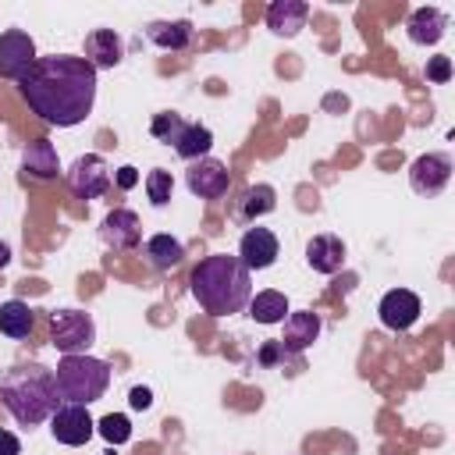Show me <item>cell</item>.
<instances>
[{
  "instance_id": "7a4b0ae2",
  "label": "cell",
  "mask_w": 455,
  "mask_h": 455,
  "mask_svg": "<svg viewBox=\"0 0 455 455\" xmlns=\"http://www.w3.org/2000/svg\"><path fill=\"white\" fill-rule=\"evenodd\" d=\"M192 299L199 302L203 313L210 316H231L242 313L252 299V274L245 270V263L238 256L228 252H213L206 259H199V267L188 277Z\"/></svg>"
},
{
  "instance_id": "30bf717a",
  "label": "cell",
  "mask_w": 455,
  "mask_h": 455,
  "mask_svg": "<svg viewBox=\"0 0 455 455\" xmlns=\"http://www.w3.org/2000/svg\"><path fill=\"white\" fill-rule=\"evenodd\" d=\"M185 185L199 199H220L228 192V185H231V174H228V167L220 160L203 156V160H192V167L185 174Z\"/></svg>"
},
{
  "instance_id": "4316f807",
  "label": "cell",
  "mask_w": 455,
  "mask_h": 455,
  "mask_svg": "<svg viewBox=\"0 0 455 455\" xmlns=\"http://www.w3.org/2000/svg\"><path fill=\"white\" fill-rule=\"evenodd\" d=\"M181 128H185V117L181 114H171V110L153 114V121H149V135L156 142H167V146H174V139L181 135Z\"/></svg>"
},
{
  "instance_id": "d4e9b609",
  "label": "cell",
  "mask_w": 455,
  "mask_h": 455,
  "mask_svg": "<svg viewBox=\"0 0 455 455\" xmlns=\"http://www.w3.org/2000/svg\"><path fill=\"white\" fill-rule=\"evenodd\" d=\"M146 256H149V263H153L156 270H171V267H178V263L185 259V245H181L174 235L160 231V235L146 238Z\"/></svg>"
},
{
  "instance_id": "5b68a950",
  "label": "cell",
  "mask_w": 455,
  "mask_h": 455,
  "mask_svg": "<svg viewBox=\"0 0 455 455\" xmlns=\"http://www.w3.org/2000/svg\"><path fill=\"white\" fill-rule=\"evenodd\" d=\"M50 341L64 355H82L96 341V323L85 309H57L50 313Z\"/></svg>"
},
{
  "instance_id": "8992f818",
  "label": "cell",
  "mask_w": 455,
  "mask_h": 455,
  "mask_svg": "<svg viewBox=\"0 0 455 455\" xmlns=\"http://www.w3.org/2000/svg\"><path fill=\"white\" fill-rule=\"evenodd\" d=\"M68 188L78 199H100L110 188V167L100 153H85L68 167Z\"/></svg>"
},
{
  "instance_id": "d6a6232c",
  "label": "cell",
  "mask_w": 455,
  "mask_h": 455,
  "mask_svg": "<svg viewBox=\"0 0 455 455\" xmlns=\"http://www.w3.org/2000/svg\"><path fill=\"white\" fill-rule=\"evenodd\" d=\"M281 355H284V348H281L277 341H267V345L259 348V363H263V366H274Z\"/></svg>"
},
{
  "instance_id": "52a82bcc",
  "label": "cell",
  "mask_w": 455,
  "mask_h": 455,
  "mask_svg": "<svg viewBox=\"0 0 455 455\" xmlns=\"http://www.w3.org/2000/svg\"><path fill=\"white\" fill-rule=\"evenodd\" d=\"M50 434L57 444H68V448H82L92 434H96V419L89 416L85 405H57V412L50 416Z\"/></svg>"
},
{
  "instance_id": "cb8c5ba5",
  "label": "cell",
  "mask_w": 455,
  "mask_h": 455,
  "mask_svg": "<svg viewBox=\"0 0 455 455\" xmlns=\"http://www.w3.org/2000/svg\"><path fill=\"white\" fill-rule=\"evenodd\" d=\"M32 323H36V313L28 309V302H21V299L0 302V334H7V338H28L32 334Z\"/></svg>"
},
{
  "instance_id": "ac0fdd59",
  "label": "cell",
  "mask_w": 455,
  "mask_h": 455,
  "mask_svg": "<svg viewBox=\"0 0 455 455\" xmlns=\"http://www.w3.org/2000/svg\"><path fill=\"white\" fill-rule=\"evenodd\" d=\"M306 18H309V7L302 0H274L267 7V28L274 36H284V39L299 36L302 25H306Z\"/></svg>"
},
{
  "instance_id": "d6986e66",
  "label": "cell",
  "mask_w": 455,
  "mask_h": 455,
  "mask_svg": "<svg viewBox=\"0 0 455 455\" xmlns=\"http://www.w3.org/2000/svg\"><path fill=\"white\" fill-rule=\"evenodd\" d=\"M21 167L25 174L39 178V181H50L60 174V160H57V146L50 139H32L25 149H21Z\"/></svg>"
},
{
  "instance_id": "f1b7e54d",
  "label": "cell",
  "mask_w": 455,
  "mask_h": 455,
  "mask_svg": "<svg viewBox=\"0 0 455 455\" xmlns=\"http://www.w3.org/2000/svg\"><path fill=\"white\" fill-rule=\"evenodd\" d=\"M423 75H427V82H434V85H444V82H451V57H444V53H437V57H427V68H423Z\"/></svg>"
},
{
  "instance_id": "e0dca14e",
  "label": "cell",
  "mask_w": 455,
  "mask_h": 455,
  "mask_svg": "<svg viewBox=\"0 0 455 455\" xmlns=\"http://www.w3.org/2000/svg\"><path fill=\"white\" fill-rule=\"evenodd\" d=\"M124 57V39L114 28H96L85 36V60L100 71V68H117Z\"/></svg>"
},
{
  "instance_id": "6da1fadb",
  "label": "cell",
  "mask_w": 455,
  "mask_h": 455,
  "mask_svg": "<svg viewBox=\"0 0 455 455\" xmlns=\"http://www.w3.org/2000/svg\"><path fill=\"white\" fill-rule=\"evenodd\" d=\"M21 96L36 117L57 128H75L92 114L96 103V68L75 53L36 57L21 78Z\"/></svg>"
},
{
  "instance_id": "1f68e13d",
  "label": "cell",
  "mask_w": 455,
  "mask_h": 455,
  "mask_svg": "<svg viewBox=\"0 0 455 455\" xmlns=\"http://www.w3.org/2000/svg\"><path fill=\"white\" fill-rule=\"evenodd\" d=\"M0 455H21V441L4 427H0Z\"/></svg>"
},
{
  "instance_id": "2e32d148",
  "label": "cell",
  "mask_w": 455,
  "mask_h": 455,
  "mask_svg": "<svg viewBox=\"0 0 455 455\" xmlns=\"http://www.w3.org/2000/svg\"><path fill=\"white\" fill-rule=\"evenodd\" d=\"M444 28H448V14L437 11V7H416L405 21V36L416 43V46H434L444 39Z\"/></svg>"
},
{
  "instance_id": "83f0119b",
  "label": "cell",
  "mask_w": 455,
  "mask_h": 455,
  "mask_svg": "<svg viewBox=\"0 0 455 455\" xmlns=\"http://www.w3.org/2000/svg\"><path fill=\"white\" fill-rule=\"evenodd\" d=\"M146 192H149V203H153V206H167V203H171V192H174L171 171L153 167V171L146 174Z\"/></svg>"
},
{
  "instance_id": "8fae6325",
  "label": "cell",
  "mask_w": 455,
  "mask_h": 455,
  "mask_svg": "<svg viewBox=\"0 0 455 455\" xmlns=\"http://www.w3.org/2000/svg\"><path fill=\"white\" fill-rule=\"evenodd\" d=\"M100 238L117 249V252H128V249H139L142 242V224H139V213L135 210H124V206H114L103 224H100Z\"/></svg>"
},
{
  "instance_id": "7c38bea8",
  "label": "cell",
  "mask_w": 455,
  "mask_h": 455,
  "mask_svg": "<svg viewBox=\"0 0 455 455\" xmlns=\"http://www.w3.org/2000/svg\"><path fill=\"white\" fill-rule=\"evenodd\" d=\"M277 256H281V242H277V235L270 228H249L242 235V242H238V259L245 263L249 274L274 267Z\"/></svg>"
},
{
  "instance_id": "4fadbf2b",
  "label": "cell",
  "mask_w": 455,
  "mask_h": 455,
  "mask_svg": "<svg viewBox=\"0 0 455 455\" xmlns=\"http://www.w3.org/2000/svg\"><path fill=\"white\" fill-rule=\"evenodd\" d=\"M377 313H380V323H384L387 331H409V327L419 320L423 302H419V295L409 291V288H391V291L380 299Z\"/></svg>"
},
{
  "instance_id": "277c9868",
  "label": "cell",
  "mask_w": 455,
  "mask_h": 455,
  "mask_svg": "<svg viewBox=\"0 0 455 455\" xmlns=\"http://www.w3.org/2000/svg\"><path fill=\"white\" fill-rule=\"evenodd\" d=\"M57 395L60 402H71V405H89V402H100L103 391L110 387V366L96 355H64L57 363Z\"/></svg>"
},
{
  "instance_id": "4dcf8cb0",
  "label": "cell",
  "mask_w": 455,
  "mask_h": 455,
  "mask_svg": "<svg viewBox=\"0 0 455 455\" xmlns=\"http://www.w3.org/2000/svg\"><path fill=\"white\" fill-rule=\"evenodd\" d=\"M128 405H132V409H139V412H142V409H149V405H153V391H149V387H142V384H139V387H132V391H128Z\"/></svg>"
},
{
  "instance_id": "5bb4252c",
  "label": "cell",
  "mask_w": 455,
  "mask_h": 455,
  "mask_svg": "<svg viewBox=\"0 0 455 455\" xmlns=\"http://www.w3.org/2000/svg\"><path fill=\"white\" fill-rule=\"evenodd\" d=\"M316 338H320V316H316L313 309H295V313L284 316V334H281L277 345H281L284 352L299 355V352H306Z\"/></svg>"
},
{
  "instance_id": "9c48e42d",
  "label": "cell",
  "mask_w": 455,
  "mask_h": 455,
  "mask_svg": "<svg viewBox=\"0 0 455 455\" xmlns=\"http://www.w3.org/2000/svg\"><path fill=\"white\" fill-rule=\"evenodd\" d=\"M451 181V156L448 153H423L409 167V185L419 196H437Z\"/></svg>"
},
{
  "instance_id": "ba28073f",
  "label": "cell",
  "mask_w": 455,
  "mask_h": 455,
  "mask_svg": "<svg viewBox=\"0 0 455 455\" xmlns=\"http://www.w3.org/2000/svg\"><path fill=\"white\" fill-rule=\"evenodd\" d=\"M32 64H36V43H32V36L21 32V28H7L0 36V78L21 82Z\"/></svg>"
},
{
  "instance_id": "f546056e",
  "label": "cell",
  "mask_w": 455,
  "mask_h": 455,
  "mask_svg": "<svg viewBox=\"0 0 455 455\" xmlns=\"http://www.w3.org/2000/svg\"><path fill=\"white\" fill-rule=\"evenodd\" d=\"M114 185L117 188H135L139 185V167H132V164H124V167H117V174H114Z\"/></svg>"
},
{
  "instance_id": "836d02e7",
  "label": "cell",
  "mask_w": 455,
  "mask_h": 455,
  "mask_svg": "<svg viewBox=\"0 0 455 455\" xmlns=\"http://www.w3.org/2000/svg\"><path fill=\"white\" fill-rule=\"evenodd\" d=\"M7 263H11V245H7V242H0V270H4Z\"/></svg>"
},
{
  "instance_id": "44dd1931",
  "label": "cell",
  "mask_w": 455,
  "mask_h": 455,
  "mask_svg": "<svg viewBox=\"0 0 455 455\" xmlns=\"http://www.w3.org/2000/svg\"><path fill=\"white\" fill-rule=\"evenodd\" d=\"M210 146H213V132L206 124H199V121H185L181 135L174 139V153L181 160H203L210 153Z\"/></svg>"
},
{
  "instance_id": "484cf974",
  "label": "cell",
  "mask_w": 455,
  "mask_h": 455,
  "mask_svg": "<svg viewBox=\"0 0 455 455\" xmlns=\"http://www.w3.org/2000/svg\"><path fill=\"white\" fill-rule=\"evenodd\" d=\"M96 434L107 441V444H124L128 437H132V423H128V416H121V412H107L103 419H96Z\"/></svg>"
},
{
  "instance_id": "7402d4cb",
  "label": "cell",
  "mask_w": 455,
  "mask_h": 455,
  "mask_svg": "<svg viewBox=\"0 0 455 455\" xmlns=\"http://www.w3.org/2000/svg\"><path fill=\"white\" fill-rule=\"evenodd\" d=\"M274 206H277L274 185H249V188L242 192V199H238L235 217H238V220H256V217L274 213Z\"/></svg>"
},
{
  "instance_id": "ffe728a7",
  "label": "cell",
  "mask_w": 455,
  "mask_h": 455,
  "mask_svg": "<svg viewBox=\"0 0 455 455\" xmlns=\"http://www.w3.org/2000/svg\"><path fill=\"white\" fill-rule=\"evenodd\" d=\"M146 39H149L153 46H160V50L178 53V50H185V46L192 43V21H188V18L149 21V25H146Z\"/></svg>"
},
{
  "instance_id": "603a6c76",
  "label": "cell",
  "mask_w": 455,
  "mask_h": 455,
  "mask_svg": "<svg viewBox=\"0 0 455 455\" xmlns=\"http://www.w3.org/2000/svg\"><path fill=\"white\" fill-rule=\"evenodd\" d=\"M288 313H291V309H288L284 291L267 288V291H256V295L249 299V316H252L256 323H281Z\"/></svg>"
},
{
  "instance_id": "9a60e30c",
  "label": "cell",
  "mask_w": 455,
  "mask_h": 455,
  "mask_svg": "<svg viewBox=\"0 0 455 455\" xmlns=\"http://www.w3.org/2000/svg\"><path fill=\"white\" fill-rule=\"evenodd\" d=\"M345 256H348V249L338 235H313L306 242V263L316 274H338L345 267Z\"/></svg>"
},
{
  "instance_id": "3957f363",
  "label": "cell",
  "mask_w": 455,
  "mask_h": 455,
  "mask_svg": "<svg viewBox=\"0 0 455 455\" xmlns=\"http://www.w3.org/2000/svg\"><path fill=\"white\" fill-rule=\"evenodd\" d=\"M0 402L21 427H39L60 405L53 370L39 363H18L0 373Z\"/></svg>"
}]
</instances>
